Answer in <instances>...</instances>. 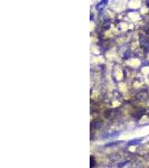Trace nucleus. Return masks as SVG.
I'll return each instance as SVG.
<instances>
[{
    "instance_id": "nucleus-1",
    "label": "nucleus",
    "mask_w": 149,
    "mask_h": 168,
    "mask_svg": "<svg viewBox=\"0 0 149 168\" xmlns=\"http://www.w3.org/2000/svg\"><path fill=\"white\" fill-rule=\"evenodd\" d=\"M105 3H108V1H101L100 3H98V6H97V9L99 10V9L103 8V7L105 6Z\"/></svg>"
},
{
    "instance_id": "nucleus-2",
    "label": "nucleus",
    "mask_w": 149,
    "mask_h": 168,
    "mask_svg": "<svg viewBox=\"0 0 149 168\" xmlns=\"http://www.w3.org/2000/svg\"><path fill=\"white\" fill-rule=\"evenodd\" d=\"M139 144V140H134V141L129 142V144Z\"/></svg>"
}]
</instances>
